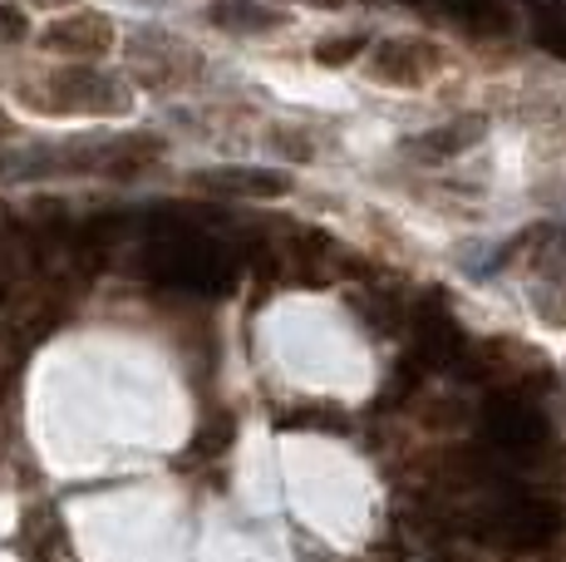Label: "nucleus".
<instances>
[{
    "label": "nucleus",
    "mask_w": 566,
    "mask_h": 562,
    "mask_svg": "<svg viewBox=\"0 0 566 562\" xmlns=\"http://www.w3.org/2000/svg\"><path fill=\"white\" fill-rule=\"evenodd\" d=\"M478 134H483V118H459V124L449 128H433V134L413 138V154L419 158H449V154H463L468 144H478Z\"/></svg>",
    "instance_id": "6e6552de"
},
{
    "label": "nucleus",
    "mask_w": 566,
    "mask_h": 562,
    "mask_svg": "<svg viewBox=\"0 0 566 562\" xmlns=\"http://www.w3.org/2000/svg\"><path fill=\"white\" fill-rule=\"evenodd\" d=\"M45 45L50 50H70V55H104L114 45V25L94 10H80V15H64L45 30Z\"/></svg>",
    "instance_id": "39448f33"
},
{
    "label": "nucleus",
    "mask_w": 566,
    "mask_h": 562,
    "mask_svg": "<svg viewBox=\"0 0 566 562\" xmlns=\"http://www.w3.org/2000/svg\"><path fill=\"white\" fill-rule=\"evenodd\" d=\"M483 439L497 454L517 459V454H532L542 439H547V419H542L522 395H497L493 405L483 409Z\"/></svg>",
    "instance_id": "7ed1b4c3"
},
{
    "label": "nucleus",
    "mask_w": 566,
    "mask_h": 562,
    "mask_svg": "<svg viewBox=\"0 0 566 562\" xmlns=\"http://www.w3.org/2000/svg\"><path fill=\"white\" fill-rule=\"evenodd\" d=\"M144 272L163 287L202 291V296H222L237 281L227 247H217L212 237L192 232V227H158V237L144 252Z\"/></svg>",
    "instance_id": "f257e3e1"
},
{
    "label": "nucleus",
    "mask_w": 566,
    "mask_h": 562,
    "mask_svg": "<svg viewBox=\"0 0 566 562\" xmlns=\"http://www.w3.org/2000/svg\"><path fill=\"white\" fill-rule=\"evenodd\" d=\"M281 429H331V435H340L345 415L331 405H301V409H291V415H281Z\"/></svg>",
    "instance_id": "9d476101"
},
{
    "label": "nucleus",
    "mask_w": 566,
    "mask_h": 562,
    "mask_svg": "<svg viewBox=\"0 0 566 562\" xmlns=\"http://www.w3.org/2000/svg\"><path fill=\"white\" fill-rule=\"evenodd\" d=\"M20 35H25V15L0 6V45H10V40H20Z\"/></svg>",
    "instance_id": "f8f14e48"
},
{
    "label": "nucleus",
    "mask_w": 566,
    "mask_h": 562,
    "mask_svg": "<svg viewBox=\"0 0 566 562\" xmlns=\"http://www.w3.org/2000/svg\"><path fill=\"white\" fill-rule=\"evenodd\" d=\"M45 90L54 100L40 104V114H124L128 110L124 84L90 70V64H70V70L50 74Z\"/></svg>",
    "instance_id": "f03ea898"
},
{
    "label": "nucleus",
    "mask_w": 566,
    "mask_h": 562,
    "mask_svg": "<svg viewBox=\"0 0 566 562\" xmlns=\"http://www.w3.org/2000/svg\"><path fill=\"white\" fill-rule=\"evenodd\" d=\"M360 45H365L360 35H345V40H325V45H321V60H325V64H340V60H350V55H355V50H360Z\"/></svg>",
    "instance_id": "9b49d317"
},
{
    "label": "nucleus",
    "mask_w": 566,
    "mask_h": 562,
    "mask_svg": "<svg viewBox=\"0 0 566 562\" xmlns=\"http://www.w3.org/2000/svg\"><path fill=\"white\" fill-rule=\"evenodd\" d=\"M439 45L429 40H413V35H399V40H385L375 45V60H369V74L385 84H423L429 74H439Z\"/></svg>",
    "instance_id": "20e7f679"
},
{
    "label": "nucleus",
    "mask_w": 566,
    "mask_h": 562,
    "mask_svg": "<svg viewBox=\"0 0 566 562\" xmlns=\"http://www.w3.org/2000/svg\"><path fill=\"white\" fill-rule=\"evenodd\" d=\"M207 15H212V25L237 30V35H261V30H276L281 25L276 10L256 6V0H212V6H207Z\"/></svg>",
    "instance_id": "0eeeda50"
},
{
    "label": "nucleus",
    "mask_w": 566,
    "mask_h": 562,
    "mask_svg": "<svg viewBox=\"0 0 566 562\" xmlns=\"http://www.w3.org/2000/svg\"><path fill=\"white\" fill-rule=\"evenodd\" d=\"M232 439H237V425H232V415H227V419H212V425H202V429H198V439H192V445H188V454H182V469H188V464L222 459V454L232 449Z\"/></svg>",
    "instance_id": "1a4fd4ad"
},
{
    "label": "nucleus",
    "mask_w": 566,
    "mask_h": 562,
    "mask_svg": "<svg viewBox=\"0 0 566 562\" xmlns=\"http://www.w3.org/2000/svg\"><path fill=\"white\" fill-rule=\"evenodd\" d=\"M198 188L227 192V198H281L291 188V178L266 168H207L198 173Z\"/></svg>",
    "instance_id": "423d86ee"
}]
</instances>
